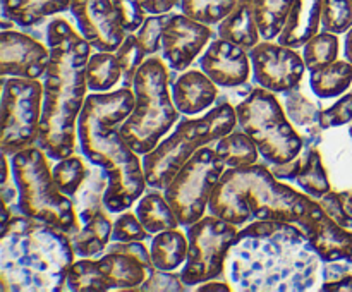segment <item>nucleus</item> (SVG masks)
I'll list each match as a JSON object with an SVG mask.
<instances>
[{
	"mask_svg": "<svg viewBox=\"0 0 352 292\" xmlns=\"http://www.w3.org/2000/svg\"><path fill=\"white\" fill-rule=\"evenodd\" d=\"M143 9L151 16H158V14H168L174 9L181 0H140Z\"/></svg>",
	"mask_w": 352,
	"mask_h": 292,
	"instance_id": "de8ad7c7",
	"label": "nucleus"
},
{
	"mask_svg": "<svg viewBox=\"0 0 352 292\" xmlns=\"http://www.w3.org/2000/svg\"><path fill=\"white\" fill-rule=\"evenodd\" d=\"M322 27L330 33H346L352 27V0H323Z\"/></svg>",
	"mask_w": 352,
	"mask_h": 292,
	"instance_id": "58836bf2",
	"label": "nucleus"
},
{
	"mask_svg": "<svg viewBox=\"0 0 352 292\" xmlns=\"http://www.w3.org/2000/svg\"><path fill=\"white\" fill-rule=\"evenodd\" d=\"M226 172V164L215 148L201 146L175 174L164 196L177 215L179 223L192 225L205 216L213 191Z\"/></svg>",
	"mask_w": 352,
	"mask_h": 292,
	"instance_id": "9d476101",
	"label": "nucleus"
},
{
	"mask_svg": "<svg viewBox=\"0 0 352 292\" xmlns=\"http://www.w3.org/2000/svg\"><path fill=\"white\" fill-rule=\"evenodd\" d=\"M47 157L34 144L10 157L12 177L19 191V208L24 215L74 236L81 229V222L72 199L55 184Z\"/></svg>",
	"mask_w": 352,
	"mask_h": 292,
	"instance_id": "6e6552de",
	"label": "nucleus"
},
{
	"mask_svg": "<svg viewBox=\"0 0 352 292\" xmlns=\"http://www.w3.org/2000/svg\"><path fill=\"white\" fill-rule=\"evenodd\" d=\"M237 112L230 103H219L199 119L179 120L175 131L148 151L143 158V170L150 188L164 191L182 165L201 146L217 143L237 126Z\"/></svg>",
	"mask_w": 352,
	"mask_h": 292,
	"instance_id": "0eeeda50",
	"label": "nucleus"
},
{
	"mask_svg": "<svg viewBox=\"0 0 352 292\" xmlns=\"http://www.w3.org/2000/svg\"><path fill=\"white\" fill-rule=\"evenodd\" d=\"M107 188H109V175H107V172L100 167L88 168L85 182L78 189V192L71 198L81 225L88 222L95 213L107 210L105 203H103Z\"/></svg>",
	"mask_w": 352,
	"mask_h": 292,
	"instance_id": "bb28decb",
	"label": "nucleus"
},
{
	"mask_svg": "<svg viewBox=\"0 0 352 292\" xmlns=\"http://www.w3.org/2000/svg\"><path fill=\"white\" fill-rule=\"evenodd\" d=\"M337 55H339V38L330 31H322V33L315 34L302 47V58H305L308 71L337 60Z\"/></svg>",
	"mask_w": 352,
	"mask_h": 292,
	"instance_id": "e433bc0d",
	"label": "nucleus"
},
{
	"mask_svg": "<svg viewBox=\"0 0 352 292\" xmlns=\"http://www.w3.org/2000/svg\"><path fill=\"white\" fill-rule=\"evenodd\" d=\"M71 3L72 0H2V16L21 27H33L67 10Z\"/></svg>",
	"mask_w": 352,
	"mask_h": 292,
	"instance_id": "393cba45",
	"label": "nucleus"
},
{
	"mask_svg": "<svg viewBox=\"0 0 352 292\" xmlns=\"http://www.w3.org/2000/svg\"><path fill=\"white\" fill-rule=\"evenodd\" d=\"M117 58H119L120 65H122V81L126 88H131L136 76L138 69L143 65L146 52H144L143 45L140 43L138 36L134 33L126 34L122 45L116 50Z\"/></svg>",
	"mask_w": 352,
	"mask_h": 292,
	"instance_id": "4c0bfd02",
	"label": "nucleus"
},
{
	"mask_svg": "<svg viewBox=\"0 0 352 292\" xmlns=\"http://www.w3.org/2000/svg\"><path fill=\"white\" fill-rule=\"evenodd\" d=\"M352 85V64L333 60L309 71V86L320 98H336Z\"/></svg>",
	"mask_w": 352,
	"mask_h": 292,
	"instance_id": "c85d7f7f",
	"label": "nucleus"
},
{
	"mask_svg": "<svg viewBox=\"0 0 352 292\" xmlns=\"http://www.w3.org/2000/svg\"><path fill=\"white\" fill-rule=\"evenodd\" d=\"M168 17H170V12L150 16L144 19L143 26L138 30L136 36L140 43L143 45L146 55H155L162 48V31H164V26L167 24Z\"/></svg>",
	"mask_w": 352,
	"mask_h": 292,
	"instance_id": "ea45409f",
	"label": "nucleus"
},
{
	"mask_svg": "<svg viewBox=\"0 0 352 292\" xmlns=\"http://www.w3.org/2000/svg\"><path fill=\"white\" fill-rule=\"evenodd\" d=\"M322 291H352V271L346 265L337 261H327L323 267V285Z\"/></svg>",
	"mask_w": 352,
	"mask_h": 292,
	"instance_id": "37998d69",
	"label": "nucleus"
},
{
	"mask_svg": "<svg viewBox=\"0 0 352 292\" xmlns=\"http://www.w3.org/2000/svg\"><path fill=\"white\" fill-rule=\"evenodd\" d=\"M351 136H352V127H351Z\"/></svg>",
	"mask_w": 352,
	"mask_h": 292,
	"instance_id": "603ef678",
	"label": "nucleus"
},
{
	"mask_svg": "<svg viewBox=\"0 0 352 292\" xmlns=\"http://www.w3.org/2000/svg\"><path fill=\"white\" fill-rule=\"evenodd\" d=\"M349 206H351V212H352V191H349Z\"/></svg>",
	"mask_w": 352,
	"mask_h": 292,
	"instance_id": "3c124183",
	"label": "nucleus"
},
{
	"mask_svg": "<svg viewBox=\"0 0 352 292\" xmlns=\"http://www.w3.org/2000/svg\"><path fill=\"white\" fill-rule=\"evenodd\" d=\"M239 225L215 215H205L188 227V260L181 271L188 287L215 280L226 270L227 253L236 240Z\"/></svg>",
	"mask_w": 352,
	"mask_h": 292,
	"instance_id": "f8f14e48",
	"label": "nucleus"
},
{
	"mask_svg": "<svg viewBox=\"0 0 352 292\" xmlns=\"http://www.w3.org/2000/svg\"><path fill=\"white\" fill-rule=\"evenodd\" d=\"M322 110L316 103H313L301 88H294L285 96V113L291 119V122L301 131L302 139H305V148L316 146L322 141Z\"/></svg>",
	"mask_w": 352,
	"mask_h": 292,
	"instance_id": "b1692460",
	"label": "nucleus"
},
{
	"mask_svg": "<svg viewBox=\"0 0 352 292\" xmlns=\"http://www.w3.org/2000/svg\"><path fill=\"white\" fill-rule=\"evenodd\" d=\"M112 230L113 223L105 210L95 213L74 236H71L76 256L91 258L102 253L112 237Z\"/></svg>",
	"mask_w": 352,
	"mask_h": 292,
	"instance_id": "a878e982",
	"label": "nucleus"
},
{
	"mask_svg": "<svg viewBox=\"0 0 352 292\" xmlns=\"http://www.w3.org/2000/svg\"><path fill=\"white\" fill-rule=\"evenodd\" d=\"M188 236L177 229L162 230L151 240V261L157 270L172 271L188 260Z\"/></svg>",
	"mask_w": 352,
	"mask_h": 292,
	"instance_id": "cd10ccee",
	"label": "nucleus"
},
{
	"mask_svg": "<svg viewBox=\"0 0 352 292\" xmlns=\"http://www.w3.org/2000/svg\"><path fill=\"white\" fill-rule=\"evenodd\" d=\"M311 199L309 194L280 182L272 168L256 161L227 168L213 191L208 210L236 225H244L251 218L298 223Z\"/></svg>",
	"mask_w": 352,
	"mask_h": 292,
	"instance_id": "39448f33",
	"label": "nucleus"
},
{
	"mask_svg": "<svg viewBox=\"0 0 352 292\" xmlns=\"http://www.w3.org/2000/svg\"><path fill=\"white\" fill-rule=\"evenodd\" d=\"M170 76L160 57L151 55L138 69L133 81L136 96L133 112L120 124L124 141L138 155L158 146L162 137L179 122V110L168 91Z\"/></svg>",
	"mask_w": 352,
	"mask_h": 292,
	"instance_id": "423d86ee",
	"label": "nucleus"
},
{
	"mask_svg": "<svg viewBox=\"0 0 352 292\" xmlns=\"http://www.w3.org/2000/svg\"><path fill=\"white\" fill-rule=\"evenodd\" d=\"M98 263L109 277L112 289L119 291H138L155 270L150 251L141 244V240H116L110 244Z\"/></svg>",
	"mask_w": 352,
	"mask_h": 292,
	"instance_id": "a211bd4d",
	"label": "nucleus"
},
{
	"mask_svg": "<svg viewBox=\"0 0 352 292\" xmlns=\"http://www.w3.org/2000/svg\"><path fill=\"white\" fill-rule=\"evenodd\" d=\"M86 79L91 91H109L122 79V65L116 52H96L86 65Z\"/></svg>",
	"mask_w": 352,
	"mask_h": 292,
	"instance_id": "473e14b6",
	"label": "nucleus"
},
{
	"mask_svg": "<svg viewBox=\"0 0 352 292\" xmlns=\"http://www.w3.org/2000/svg\"><path fill=\"white\" fill-rule=\"evenodd\" d=\"M50 62L43 81V110L38 146L50 160H62L76 151L78 119L86 100V65L91 45L65 19L48 23Z\"/></svg>",
	"mask_w": 352,
	"mask_h": 292,
	"instance_id": "7ed1b4c3",
	"label": "nucleus"
},
{
	"mask_svg": "<svg viewBox=\"0 0 352 292\" xmlns=\"http://www.w3.org/2000/svg\"><path fill=\"white\" fill-rule=\"evenodd\" d=\"M219 88L203 71H186L172 82V100L184 115H198L215 103Z\"/></svg>",
	"mask_w": 352,
	"mask_h": 292,
	"instance_id": "412c9836",
	"label": "nucleus"
},
{
	"mask_svg": "<svg viewBox=\"0 0 352 292\" xmlns=\"http://www.w3.org/2000/svg\"><path fill=\"white\" fill-rule=\"evenodd\" d=\"M241 129L254 141L261 157L272 165L294 160L305 150V139L289 122L274 91L253 88L236 105Z\"/></svg>",
	"mask_w": 352,
	"mask_h": 292,
	"instance_id": "1a4fd4ad",
	"label": "nucleus"
},
{
	"mask_svg": "<svg viewBox=\"0 0 352 292\" xmlns=\"http://www.w3.org/2000/svg\"><path fill=\"white\" fill-rule=\"evenodd\" d=\"M43 110V85L38 79L2 78V153L17 151L38 143Z\"/></svg>",
	"mask_w": 352,
	"mask_h": 292,
	"instance_id": "9b49d317",
	"label": "nucleus"
},
{
	"mask_svg": "<svg viewBox=\"0 0 352 292\" xmlns=\"http://www.w3.org/2000/svg\"><path fill=\"white\" fill-rule=\"evenodd\" d=\"M188 285L182 282L181 273H175L165 270H157L155 268L150 273V277L141 284V287L138 291H172V292H182L186 291Z\"/></svg>",
	"mask_w": 352,
	"mask_h": 292,
	"instance_id": "a18cd8bd",
	"label": "nucleus"
},
{
	"mask_svg": "<svg viewBox=\"0 0 352 292\" xmlns=\"http://www.w3.org/2000/svg\"><path fill=\"white\" fill-rule=\"evenodd\" d=\"M320 256L301 227L284 220H254L237 232L226 268L237 291L301 292L313 289Z\"/></svg>",
	"mask_w": 352,
	"mask_h": 292,
	"instance_id": "f257e3e1",
	"label": "nucleus"
},
{
	"mask_svg": "<svg viewBox=\"0 0 352 292\" xmlns=\"http://www.w3.org/2000/svg\"><path fill=\"white\" fill-rule=\"evenodd\" d=\"M88 165L85 164L81 157H65L62 160H58L57 164L52 168V174H54L55 184L60 189L64 194H67L69 198L78 192V189L81 188V184L85 182L86 174H88Z\"/></svg>",
	"mask_w": 352,
	"mask_h": 292,
	"instance_id": "c9c22d12",
	"label": "nucleus"
},
{
	"mask_svg": "<svg viewBox=\"0 0 352 292\" xmlns=\"http://www.w3.org/2000/svg\"><path fill=\"white\" fill-rule=\"evenodd\" d=\"M320 205L322 208L332 216L333 220L340 223V225L352 229V212L349 206V191L327 192L323 198H320Z\"/></svg>",
	"mask_w": 352,
	"mask_h": 292,
	"instance_id": "a19ab883",
	"label": "nucleus"
},
{
	"mask_svg": "<svg viewBox=\"0 0 352 292\" xmlns=\"http://www.w3.org/2000/svg\"><path fill=\"white\" fill-rule=\"evenodd\" d=\"M112 289L109 277L100 267L98 260L81 258L69 268L65 291L72 292H105Z\"/></svg>",
	"mask_w": 352,
	"mask_h": 292,
	"instance_id": "7c9ffc66",
	"label": "nucleus"
},
{
	"mask_svg": "<svg viewBox=\"0 0 352 292\" xmlns=\"http://www.w3.org/2000/svg\"><path fill=\"white\" fill-rule=\"evenodd\" d=\"M210 26L191 19L186 14H170L162 31V54L172 71L182 72L195 62L212 40Z\"/></svg>",
	"mask_w": 352,
	"mask_h": 292,
	"instance_id": "dca6fc26",
	"label": "nucleus"
},
{
	"mask_svg": "<svg viewBox=\"0 0 352 292\" xmlns=\"http://www.w3.org/2000/svg\"><path fill=\"white\" fill-rule=\"evenodd\" d=\"M294 0H254V14L263 40H275L280 34Z\"/></svg>",
	"mask_w": 352,
	"mask_h": 292,
	"instance_id": "72a5a7b5",
	"label": "nucleus"
},
{
	"mask_svg": "<svg viewBox=\"0 0 352 292\" xmlns=\"http://www.w3.org/2000/svg\"><path fill=\"white\" fill-rule=\"evenodd\" d=\"M237 0H181V12L198 23L213 26L229 16Z\"/></svg>",
	"mask_w": 352,
	"mask_h": 292,
	"instance_id": "f704fd0d",
	"label": "nucleus"
},
{
	"mask_svg": "<svg viewBox=\"0 0 352 292\" xmlns=\"http://www.w3.org/2000/svg\"><path fill=\"white\" fill-rule=\"evenodd\" d=\"M219 36L244 50L260 43V27L254 14V0H237L232 12L219 23Z\"/></svg>",
	"mask_w": 352,
	"mask_h": 292,
	"instance_id": "5701e85b",
	"label": "nucleus"
},
{
	"mask_svg": "<svg viewBox=\"0 0 352 292\" xmlns=\"http://www.w3.org/2000/svg\"><path fill=\"white\" fill-rule=\"evenodd\" d=\"M352 120V93H347L342 98L337 100L332 106L322 110L320 124L323 129L339 127Z\"/></svg>",
	"mask_w": 352,
	"mask_h": 292,
	"instance_id": "49530a36",
	"label": "nucleus"
},
{
	"mask_svg": "<svg viewBox=\"0 0 352 292\" xmlns=\"http://www.w3.org/2000/svg\"><path fill=\"white\" fill-rule=\"evenodd\" d=\"M272 172L277 179L296 181L299 188L311 198L320 199L332 191L329 175L322 164L320 151L315 146L305 148V153L282 165H274Z\"/></svg>",
	"mask_w": 352,
	"mask_h": 292,
	"instance_id": "aec40b11",
	"label": "nucleus"
},
{
	"mask_svg": "<svg viewBox=\"0 0 352 292\" xmlns=\"http://www.w3.org/2000/svg\"><path fill=\"white\" fill-rule=\"evenodd\" d=\"M251 65L258 85L274 93H289L301 85L308 71L296 48L265 40L250 50Z\"/></svg>",
	"mask_w": 352,
	"mask_h": 292,
	"instance_id": "ddd939ff",
	"label": "nucleus"
},
{
	"mask_svg": "<svg viewBox=\"0 0 352 292\" xmlns=\"http://www.w3.org/2000/svg\"><path fill=\"white\" fill-rule=\"evenodd\" d=\"M79 33L100 52H116L127 31L110 0H72L69 7Z\"/></svg>",
	"mask_w": 352,
	"mask_h": 292,
	"instance_id": "4468645a",
	"label": "nucleus"
},
{
	"mask_svg": "<svg viewBox=\"0 0 352 292\" xmlns=\"http://www.w3.org/2000/svg\"><path fill=\"white\" fill-rule=\"evenodd\" d=\"M198 291H232V289L229 287V285L226 284V282H206L205 285H201V287H198Z\"/></svg>",
	"mask_w": 352,
	"mask_h": 292,
	"instance_id": "09e8293b",
	"label": "nucleus"
},
{
	"mask_svg": "<svg viewBox=\"0 0 352 292\" xmlns=\"http://www.w3.org/2000/svg\"><path fill=\"white\" fill-rule=\"evenodd\" d=\"M112 5L116 7L117 14H119L122 26L127 33H134L143 26L144 19H146V10L140 3V0H110Z\"/></svg>",
	"mask_w": 352,
	"mask_h": 292,
	"instance_id": "c03bdc74",
	"label": "nucleus"
},
{
	"mask_svg": "<svg viewBox=\"0 0 352 292\" xmlns=\"http://www.w3.org/2000/svg\"><path fill=\"white\" fill-rule=\"evenodd\" d=\"M50 48L26 33L3 30L0 34V76L38 79L45 76Z\"/></svg>",
	"mask_w": 352,
	"mask_h": 292,
	"instance_id": "f3484780",
	"label": "nucleus"
},
{
	"mask_svg": "<svg viewBox=\"0 0 352 292\" xmlns=\"http://www.w3.org/2000/svg\"><path fill=\"white\" fill-rule=\"evenodd\" d=\"M148 234L150 232L144 229L136 213H131L126 210V212H122V215L113 222L112 240H122V243L144 240L148 237Z\"/></svg>",
	"mask_w": 352,
	"mask_h": 292,
	"instance_id": "79ce46f5",
	"label": "nucleus"
},
{
	"mask_svg": "<svg viewBox=\"0 0 352 292\" xmlns=\"http://www.w3.org/2000/svg\"><path fill=\"white\" fill-rule=\"evenodd\" d=\"M136 215L140 218V222L143 223L144 229L150 234H158L162 230L168 229H177L181 225L177 215L172 210L170 203L165 199L164 194L158 192V189L146 192V194L138 199Z\"/></svg>",
	"mask_w": 352,
	"mask_h": 292,
	"instance_id": "c756f323",
	"label": "nucleus"
},
{
	"mask_svg": "<svg viewBox=\"0 0 352 292\" xmlns=\"http://www.w3.org/2000/svg\"><path fill=\"white\" fill-rule=\"evenodd\" d=\"M134 102V91L126 86L110 93L95 91L86 96L78 119L82 155L109 175L103 203L110 213L129 210L148 186L143 161L120 134V124L133 112Z\"/></svg>",
	"mask_w": 352,
	"mask_h": 292,
	"instance_id": "f03ea898",
	"label": "nucleus"
},
{
	"mask_svg": "<svg viewBox=\"0 0 352 292\" xmlns=\"http://www.w3.org/2000/svg\"><path fill=\"white\" fill-rule=\"evenodd\" d=\"M298 225L306 234L320 260L325 263L340 260L352 263V230L333 220L315 198L298 220Z\"/></svg>",
	"mask_w": 352,
	"mask_h": 292,
	"instance_id": "2eb2a0df",
	"label": "nucleus"
},
{
	"mask_svg": "<svg viewBox=\"0 0 352 292\" xmlns=\"http://www.w3.org/2000/svg\"><path fill=\"white\" fill-rule=\"evenodd\" d=\"M344 54H346V58L352 64V27L347 31L346 45H344Z\"/></svg>",
	"mask_w": 352,
	"mask_h": 292,
	"instance_id": "8fccbe9b",
	"label": "nucleus"
},
{
	"mask_svg": "<svg viewBox=\"0 0 352 292\" xmlns=\"http://www.w3.org/2000/svg\"><path fill=\"white\" fill-rule=\"evenodd\" d=\"M199 67L220 88H239L248 82L253 65L244 48L217 38L199 58Z\"/></svg>",
	"mask_w": 352,
	"mask_h": 292,
	"instance_id": "6ab92c4d",
	"label": "nucleus"
},
{
	"mask_svg": "<svg viewBox=\"0 0 352 292\" xmlns=\"http://www.w3.org/2000/svg\"><path fill=\"white\" fill-rule=\"evenodd\" d=\"M215 151L222 158L227 168L253 165L256 164L258 157H260L258 146L243 129H241V133L234 129L230 134L220 137L215 144Z\"/></svg>",
	"mask_w": 352,
	"mask_h": 292,
	"instance_id": "2f4dec72",
	"label": "nucleus"
},
{
	"mask_svg": "<svg viewBox=\"0 0 352 292\" xmlns=\"http://www.w3.org/2000/svg\"><path fill=\"white\" fill-rule=\"evenodd\" d=\"M322 3L323 0H294L287 21L277 38L278 43L301 48L318 34L322 26Z\"/></svg>",
	"mask_w": 352,
	"mask_h": 292,
	"instance_id": "4be33fe9",
	"label": "nucleus"
},
{
	"mask_svg": "<svg viewBox=\"0 0 352 292\" xmlns=\"http://www.w3.org/2000/svg\"><path fill=\"white\" fill-rule=\"evenodd\" d=\"M76 251L67 232L12 213L0 234V289L14 292L65 291Z\"/></svg>",
	"mask_w": 352,
	"mask_h": 292,
	"instance_id": "20e7f679",
	"label": "nucleus"
}]
</instances>
